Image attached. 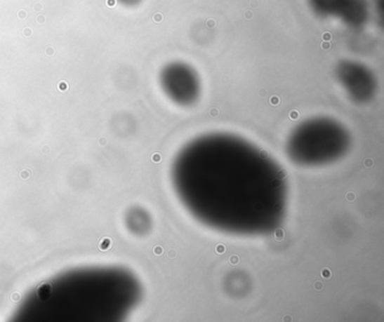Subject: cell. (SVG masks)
Listing matches in <instances>:
<instances>
[{
  "mask_svg": "<svg viewBox=\"0 0 384 322\" xmlns=\"http://www.w3.org/2000/svg\"><path fill=\"white\" fill-rule=\"evenodd\" d=\"M154 161H156V163H158V161H160V156H158V154H156V157L154 158Z\"/></svg>",
  "mask_w": 384,
  "mask_h": 322,
  "instance_id": "cell-10",
  "label": "cell"
},
{
  "mask_svg": "<svg viewBox=\"0 0 384 322\" xmlns=\"http://www.w3.org/2000/svg\"><path fill=\"white\" fill-rule=\"evenodd\" d=\"M322 288V284H320V283H316V284H315V288H316L317 291H319V290H320V288Z\"/></svg>",
  "mask_w": 384,
  "mask_h": 322,
  "instance_id": "cell-9",
  "label": "cell"
},
{
  "mask_svg": "<svg viewBox=\"0 0 384 322\" xmlns=\"http://www.w3.org/2000/svg\"><path fill=\"white\" fill-rule=\"evenodd\" d=\"M164 88L171 98L180 103H190L197 98L199 91L197 74L186 63L173 62L162 70Z\"/></svg>",
  "mask_w": 384,
  "mask_h": 322,
  "instance_id": "cell-2",
  "label": "cell"
},
{
  "mask_svg": "<svg viewBox=\"0 0 384 322\" xmlns=\"http://www.w3.org/2000/svg\"><path fill=\"white\" fill-rule=\"evenodd\" d=\"M154 254H156V255H161V254H162V248H161V247H156V248H154Z\"/></svg>",
  "mask_w": 384,
  "mask_h": 322,
  "instance_id": "cell-7",
  "label": "cell"
},
{
  "mask_svg": "<svg viewBox=\"0 0 384 322\" xmlns=\"http://www.w3.org/2000/svg\"><path fill=\"white\" fill-rule=\"evenodd\" d=\"M117 1H119L121 5H123V6L135 7L138 6L139 4H141L143 0H117Z\"/></svg>",
  "mask_w": 384,
  "mask_h": 322,
  "instance_id": "cell-3",
  "label": "cell"
},
{
  "mask_svg": "<svg viewBox=\"0 0 384 322\" xmlns=\"http://www.w3.org/2000/svg\"><path fill=\"white\" fill-rule=\"evenodd\" d=\"M347 199H350V201H353L354 200V194L347 195Z\"/></svg>",
  "mask_w": 384,
  "mask_h": 322,
  "instance_id": "cell-12",
  "label": "cell"
},
{
  "mask_svg": "<svg viewBox=\"0 0 384 322\" xmlns=\"http://www.w3.org/2000/svg\"><path fill=\"white\" fill-rule=\"evenodd\" d=\"M275 236H277V238H279V239H281V238L283 237L282 230H279V232H277V234H275Z\"/></svg>",
  "mask_w": 384,
  "mask_h": 322,
  "instance_id": "cell-8",
  "label": "cell"
},
{
  "mask_svg": "<svg viewBox=\"0 0 384 322\" xmlns=\"http://www.w3.org/2000/svg\"><path fill=\"white\" fill-rule=\"evenodd\" d=\"M371 163H372V161H371V160H367V161H365V166H367V167H370Z\"/></svg>",
  "mask_w": 384,
  "mask_h": 322,
  "instance_id": "cell-11",
  "label": "cell"
},
{
  "mask_svg": "<svg viewBox=\"0 0 384 322\" xmlns=\"http://www.w3.org/2000/svg\"><path fill=\"white\" fill-rule=\"evenodd\" d=\"M322 276L326 277V279H328V277L331 276V271H329V269H327V268H324V269H322Z\"/></svg>",
  "mask_w": 384,
  "mask_h": 322,
  "instance_id": "cell-4",
  "label": "cell"
},
{
  "mask_svg": "<svg viewBox=\"0 0 384 322\" xmlns=\"http://www.w3.org/2000/svg\"><path fill=\"white\" fill-rule=\"evenodd\" d=\"M238 262H239V258L237 256H232L230 258V262L232 264V265H237L238 264Z\"/></svg>",
  "mask_w": 384,
  "mask_h": 322,
  "instance_id": "cell-6",
  "label": "cell"
},
{
  "mask_svg": "<svg viewBox=\"0 0 384 322\" xmlns=\"http://www.w3.org/2000/svg\"><path fill=\"white\" fill-rule=\"evenodd\" d=\"M225 247L223 245H219L218 247H216V253L218 254H223V253H225Z\"/></svg>",
  "mask_w": 384,
  "mask_h": 322,
  "instance_id": "cell-5",
  "label": "cell"
},
{
  "mask_svg": "<svg viewBox=\"0 0 384 322\" xmlns=\"http://www.w3.org/2000/svg\"><path fill=\"white\" fill-rule=\"evenodd\" d=\"M311 11L322 18H335L352 29L367 23L370 7L367 0H307Z\"/></svg>",
  "mask_w": 384,
  "mask_h": 322,
  "instance_id": "cell-1",
  "label": "cell"
}]
</instances>
